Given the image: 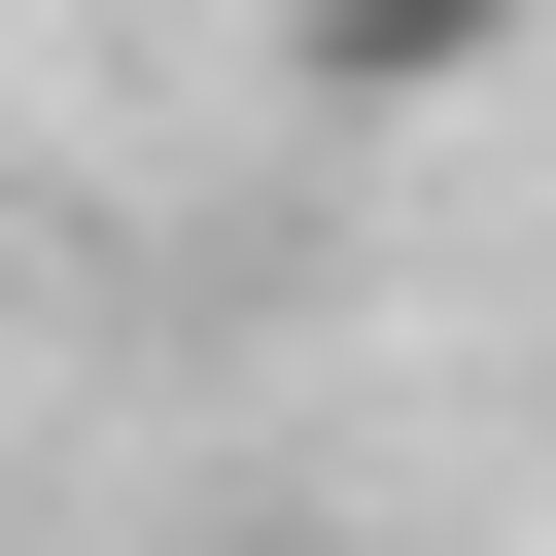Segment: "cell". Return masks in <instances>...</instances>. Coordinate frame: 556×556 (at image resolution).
Returning a JSON list of instances; mask_svg holds the SVG:
<instances>
[{
	"label": "cell",
	"mask_w": 556,
	"mask_h": 556,
	"mask_svg": "<svg viewBox=\"0 0 556 556\" xmlns=\"http://www.w3.org/2000/svg\"><path fill=\"white\" fill-rule=\"evenodd\" d=\"M278 70L313 104H452V70H521V0H278Z\"/></svg>",
	"instance_id": "cell-1"
},
{
	"label": "cell",
	"mask_w": 556,
	"mask_h": 556,
	"mask_svg": "<svg viewBox=\"0 0 556 556\" xmlns=\"http://www.w3.org/2000/svg\"><path fill=\"white\" fill-rule=\"evenodd\" d=\"M208 556H348V521H208Z\"/></svg>",
	"instance_id": "cell-2"
},
{
	"label": "cell",
	"mask_w": 556,
	"mask_h": 556,
	"mask_svg": "<svg viewBox=\"0 0 556 556\" xmlns=\"http://www.w3.org/2000/svg\"><path fill=\"white\" fill-rule=\"evenodd\" d=\"M0 313H35V208H0Z\"/></svg>",
	"instance_id": "cell-3"
}]
</instances>
